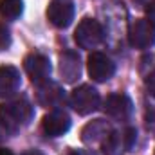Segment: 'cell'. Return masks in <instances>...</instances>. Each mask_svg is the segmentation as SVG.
Wrapping results in <instances>:
<instances>
[{
    "mask_svg": "<svg viewBox=\"0 0 155 155\" xmlns=\"http://www.w3.org/2000/svg\"><path fill=\"white\" fill-rule=\"evenodd\" d=\"M0 116L16 130L20 126H25L31 123V119L35 116V110L27 99L20 97V99H13V101L0 105Z\"/></svg>",
    "mask_w": 155,
    "mask_h": 155,
    "instance_id": "obj_1",
    "label": "cell"
},
{
    "mask_svg": "<svg viewBox=\"0 0 155 155\" xmlns=\"http://www.w3.org/2000/svg\"><path fill=\"white\" fill-rule=\"evenodd\" d=\"M71 107L76 110L79 116H88L92 112H96L101 105V97L99 92L92 87V85H81L71 92Z\"/></svg>",
    "mask_w": 155,
    "mask_h": 155,
    "instance_id": "obj_2",
    "label": "cell"
},
{
    "mask_svg": "<svg viewBox=\"0 0 155 155\" xmlns=\"http://www.w3.org/2000/svg\"><path fill=\"white\" fill-rule=\"evenodd\" d=\"M105 38L101 24L94 18H85L78 24L74 31V40L81 49H96Z\"/></svg>",
    "mask_w": 155,
    "mask_h": 155,
    "instance_id": "obj_3",
    "label": "cell"
},
{
    "mask_svg": "<svg viewBox=\"0 0 155 155\" xmlns=\"http://www.w3.org/2000/svg\"><path fill=\"white\" fill-rule=\"evenodd\" d=\"M128 40L130 45L135 49H150L152 45H155V27L148 18H137L130 24Z\"/></svg>",
    "mask_w": 155,
    "mask_h": 155,
    "instance_id": "obj_4",
    "label": "cell"
},
{
    "mask_svg": "<svg viewBox=\"0 0 155 155\" xmlns=\"http://www.w3.org/2000/svg\"><path fill=\"white\" fill-rule=\"evenodd\" d=\"M47 18L54 27H69L74 20V4L71 0H51L47 7Z\"/></svg>",
    "mask_w": 155,
    "mask_h": 155,
    "instance_id": "obj_5",
    "label": "cell"
},
{
    "mask_svg": "<svg viewBox=\"0 0 155 155\" xmlns=\"http://www.w3.org/2000/svg\"><path fill=\"white\" fill-rule=\"evenodd\" d=\"M24 69H25L27 76L31 78V81L35 85H40V83L47 81L49 76H51V61H49L47 56H43L40 52H33V54L25 56Z\"/></svg>",
    "mask_w": 155,
    "mask_h": 155,
    "instance_id": "obj_6",
    "label": "cell"
},
{
    "mask_svg": "<svg viewBox=\"0 0 155 155\" xmlns=\"http://www.w3.org/2000/svg\"><path fill=\"white\" fill-rule=\"evenodd\" d=\"M88 74L94 81H108L116 74V63L107 54L94 51L88 56Z\"/></svg>",
    "mask_w": 155,
    "mask_h": 155,
    "instance_id": "obj_7",
    "label": "cell"
},
{
    "mask_svg": "<svg viewBox=\"0 0 155 155\" xmlns=\"http://www.w3.org/2000/svg\"><path fill=\"white\" fill-rule=\"evenodd\" d=\"M71 124H72L71 116L65 110L56 108V110H51L49 114H45L43 121H41V130L49 137H60L71 130Z\"/></svg>",
    "mask_w": 155,
    "mask_h": 155,
    "instance_id": "obj_8",
    "label": "cell"
},
{
    "mask_svg": "<svg viewBox=\"0 0 155 155\" xmlns=\"http://www.w3.org/2000/svg\"><path fill=\"white\" fill-rule=\"evenodd\" d=\"M36 99L41 107H47V108H60L63 103H65V92L63 88L58 85V83H52V81H43L36 85Z\"/></svg>",
    "mask_w": 155,
    "mask_h": 155,
    "instance_id": "obj_9",
    "label": "cell"
},
{
    "mask_svg": "<svg viewBox=\"0 0 155 155\" xmlns=\"http://www.w3.org/2000/svg\"><path fill=\"white\" fill-rule=\"evenodd\" d=\"M105 112L116 121H128L134 114V103L126 94H110L105 99Z\"/></svg>",
    "mask_w": 155,
    "mask_h": 155,
    "instance_id": "obj_10",
    "label": "cell"
},
{
    "mask_svg": "<svg viewBox=\"0 0 155 155\" xmlns=\"http://www.w3.org/2000/svg\"><path fill=\"white\" fill-rule=\"evenodd\" d=\"M60 74L65 83H76L81 76V60L74 51H65L60 56Z\"/></svg>",
    "mask_w": 155,
    "mask_h": 155,
    "instance_id": "obj_11",
    "label": "cell"
},
{
    "mask_svg": "<svg viewBox=\"0 0 155 155\" xmlns=\"http://www.w3.org/2000/svg\"><path fill=\"white\" fill-rule=\"evenodd\" d=\"M110 132H112V128L105 119H94L83 126L81 141L85 144H97V143H103Z\"/></svg>",
    "mask_w": 155,
    "mask_h": 155,
    "instance_id": "obj_12",
    "label": "cell"
},
{
    "mask_svg": "<svg viewBox=\"0 0 155 155\" xmlns=\"http://www.w3.org/2000/svg\"><path fill=\"white\" fill-rule=\"evenodd\" d=\"M20 87V71L13 65L0 67V99L13 96Z\"/></svg>",
    "mask_w": 155,
    "mask_h": 155,
    "instance_id": "obj_13",
    "label": "cell"
},
{
    "mask_svg": "<svg viewBox=\"0 0 155 155\" xmlns=\"http://www.w3.org/2000/svg\"><path fill=\"white\" fill-rule=\"evenodd\" d=\"M101 150L105 155H121V152L124 150V139H123V134L112 130L107 139L101 143Z\"/></svg>",
    "mask_w": 155,
    "mask_h": 155,
    "instance_id": "obj_14",
    "label": "cell"
},
{
    "mask_svg": "<svg viewBox=\"0 0 155 155\" xmlns=\"http://www.w3.org/2000/svg\"><path fill=\"white\" fill-rule=\"evenodd\" d=\"M141 74L146 81V87L150 94L155 97V54L144 56L141 60Z\"/></svg>",
    "mask_w": 155,
    "mask_h": 155,
    "instance_id": "obj_15",
    "label": "cell"
},
{
    "mask_svg": "<svg viewBox=\"0 0 155 155\" xmlns=\"http://www.w3.org/2000/svg\"><path fill=\"white\" fill-rule=\"evenodd\" d=\"M24 13V0H0V16L5 20H16Z\"/></svg>",
    "mask_w": 155,
    "mask_h": 155,
    "instance_id": "obj_16",
    "label": "cell"
},
{
    "mask_svg": "<svg viewBox=\"0 0 155 155\" xmlns=\"http://www.w3.org/2000/svg\"><path fill=\"white\" fill-rule=\"evenodd\" d=\"M123 139H124V150H132L135 141H137V130L128 126L124 132H123Z\"/></svg>",
    "mask_w": 155,
    "mask_h": 155,
    "instance_id": "obj_17",
    "label": "cell"
},
{
    "mask_svg": "<svg viewBox=\"0 0 155 155\" xmlns=\"http://www.w3.org/2000/svg\"><path fill=\"white\" fill-rule=\"evenodd\" d=\"M13 134H15V128L0 116V143H4V141H5L7 137H11Z\"/></svg>",
    "mask_w": 155,
    "mask_h": 155,
    "instance_id": "obj_18",
    "label": "cell"
},
{
    "mask_svg": "<svg viewBox=\"0 0 155 155\" xmlns=\"http://www.w3.org/2000/svg\"><path fill=\"white\" fill-rule=\"evenodd\" d=\"M9 45H11V33L7 27L0 25V51L9 49Z\"/></svg>",
    "mask_w": 155,
    "mask_h": 155,
    "instance_id": "obj_19",
    "label": "cell"
},
{
    "mask_svg": "<svg viewBox=\"0 0 155 155\" xmlns=\"http://www.w3.org/2000/svg\"><path fill=\"white\" fill-rule=\"evenodd\" d=\"M146 15H148L150 24L155 27V0H152V2L148 4V7H146Z\"/></svg>",
    "mask_w": 155,
    "mask_h": 155,
    "instance_id": "obj_20",
    "label": "cell"
},
{
    "mask_svg": "<svg viewBox=\"0 0 155 155\" xmlns=\"http://www.w3.org/2000/svg\"><path fill=\"white\" fill-rule=\"evenodd\" d=\"M67 155H94L92 152H87V150H72V152H69Z\"/></svg>",
    "mask_w": 155,
    "mask_h": 155,
    "instance_id": "obj_21",
    "label": "cell"
},
{
    "mask_svg": "<svg viewBox=\"0 0 155 155\" xmlns=\"http://www.w3.org/2000/svg\"><path fill=\"white\" fill-rule=\"evenodd\" d=\"M0 155H13L11 150H5V148H0Z\"/></svg>",
    "mask_w": 155,
    "mask_h": 155,
    "instance_id": "obj_22",
    "label": "cell"
},
{
    "mask_svg": "<svg viewBox=\"0 0 155 155\" xmlns=\"http://www.w3.org/2000/svg\"><path fill=\"white\" fill-rule=\"evenodd\" d=\"M24 155H43L41 152H36V150H31V152H27V153H24Z\"/></svg>",
    "mask_w": 155,
    "mask_h": 155,
    "instance_id": "obj_23",
    "label": "cell"
}]
</instances>
